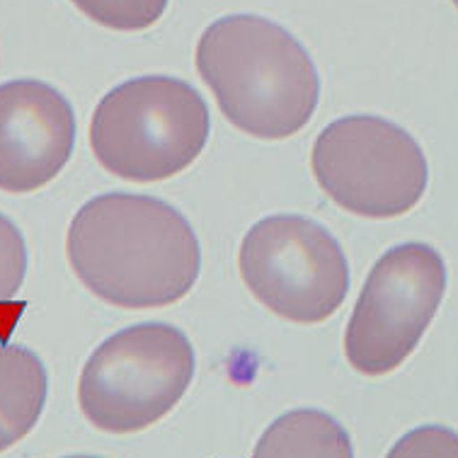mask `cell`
<instances>
[{"instance_id": "9a60e30c", "label": "cell", "mask_w": 458, "mask_h": 458, "mask_svg": "<svg viewBox=\"0 0 458 458\" xmlns=\"http://www.w3.org/2000/svg\"><path fill=\"white\" fill-rule=\"evenodd\" d=\"M451 3H454V5H456V8H458V0H451Z\"/></svg>"}, {"instance_id": "5b68a950", "label": "cell", "mask_w": 458, "mask_h": 458, "mask_svg": "<svg viewBox=\"0 0 458 458\" xmlns=\"http://www.w3.org/2000/svg\"><path fill=\"white\" fill-rule=\"evenodd\" d=\"M310 170L337 207L364 218L408 214L429 180L420 143L376 114H350L327 124L310 150Z\"/></svg>"}, {"instance_id": "9c48e42d", "label": "cell", "mask_w": 458, "mask_h": 458, "mask_svg": "<svg viewBox=\"0 0 458 458\" xmlns=\"http://www.w3.org/2000/svg\"><path fill=\"white\" fill-rule=\"evenodd\" d=\"M49 395L42 359L20 344L0 347V454L22 442L39 422Z\"/></svg>"}, {"instance_id": "3957f363", "label": "cell", "mask_w": 458, "mask_h": 458, "mask_svg": "<svg viewBox=\"0 0 458 458\" xmlns=\"http://www.w3.org/2000/svg\"><path fill=\"white\" fill-rule=\"evenodd\" d=\"M211 117L197 88L173 75H139L112 88L90 119V146L129 182L180 175L207 148Z\"/></svg>"}, {"instance_id": "8fae6325", "label": "cell", "mask_w": 458, "mask_h": 458, "mask_svg": "<svg viewBox=\"0 0 458 458\" xmlns=\"http://www.w3.org/2000/svg\"><path fill=\"white\" fill-rule=\"evenodd\" d=\"M75 8L92 22L117 30V32H141L158 22L170 0H71Z\"/></svg>"}, {"instance_id": "7c38bea8", "label": "cell", "mask_w": 458, "mask_h": 458, "mask_svg": "<svg viewBox=\"0 0 458 458\" xmlns=\"http://www.w3.org/2000/svg\"><path fill=\"white\" fill-rule=\"evenodd\" d=\"M27 276L25 235L0 214V303H8L22 289Z\"/></svg>"}, {"instance_id": "52a82bcc", "label": "cell", "mask_w": 458, "mask_h": 458, "mask_svg": "<svg viewBox=\"0 0 458 458\" xmlns=\"http://www.w3.org/2000/svg\"><path fill=\"white\" fill-rule=\"evenodd\" d=\"M446 293V265L427 242H403L376 259L344 333L354 371L386 376L425 337Z\"/></svg>"}, {"instance_id": "4fadbf2b", "label": "cell", "mask_w": 458, "mask_h": 458, "mask_svg": "<svg viewBox=\"0 0 458 458\" xmlns=\"http://www.w3.org/2000/svg\"><path fill=\"white\" fill-rule=\"evenodd\" d=\"M386 458H458V432L444 425H422L400 437Z\"/></svg>"}, {"instance_id": "5bb4252c", "label": "cell", "mask_w": 458, "mask_h": 458, "mask_svg": "<svg viewBox=\"0 0 458 458\" xmlns=\"http://www.w3.org/2000/svg\"><path fill=\"white\" fill-rule=\"evenodd\" d=\"M66 458H100V456H66Z\"/></svg>"}, {"instance_id": "6da1fadb", "label": "cell", "mask_w": 458, "mask_h": 458, "mask_svg": "<svg viewBox=\"0 0 458 458\" xmlns=\"http://www.w3.org/2000/svg\"><path fill=\"white\" fill-rule=\"evenodd\" d=\"M68 262L98 299L117 309H163L199 279L201 248L190 221L148 194L109 192L75 211Z\"/></svg>"}, {"instance_id": "8992f818", "label": "cell", "mask_w": 458, "mask_h": 458, "mask_svg": "<svg viewBox=\"0 0 458 458\" xmlns=\"http://www.w3.org/2000/svg\"><path fill=\"white\" fill-rule=\"evenodd\" d=\"M238 267L259 303L301 326L333 318L350 292L340 242L299 214H275L252 225L241 242Z\"/></svg>"}, {"instance_id": "277c9868", "label": "cell", "mask_w": 458, "mask_h": 458, "mask_svg": "<svg viewBox=\"0 0 458 458\" xmlns=\"http://www.w3.org/2000/svg\"><path fill=\"white\" fill-rule=\"evenodd\" d=\"M194 367L192 342L180 327L167 323L124 327L85 361L78 405L102 432H141L182 400Z\"/></svg>"}, {"instance_id": "7a4b0ae2", "label": "cell", "mask_w": 458, "mask_h": 458, "mask_svg": "<svg viewBox=\"0 0 458 458\" xmlns=\"http://www.w3.org/2000/svg\"><path fill=\"white\" fill-rule=\"evenodd\" d=\"M194 61L224 117L255 139H289L316 114V64L289 30L267 17L228 15L211 22Z\"/></svg>"}, {"instance_id": "30bf717a", "label": "cell", "mask_w": 458, "mask_h": 458, "mask_svg": "<svg viewBox=\"0 0 458 458\" xmlns=\"http://www.w3.org/2000/svg\"><path fill=\"white\" fill-rule=\"evenodd\" d=\"M252 458H354L347 429L323 410L284 412L267 427Z\"/></svg>"}, {"instance_id": "ba28073f", "label": "cell", "mask_w": 458, "mask_h": 458, "mask_svg": "<svg viewBox=\"0 0 458 458\" xmlns=\"http://www.w3.org/2000/svg\"><path fill=\"white\" fill-rule=\"evenodd\" d=\"M75 114L54 85L20 78L0 85V190L30 194L71 160Z\"/></svg>"}]
</instances>
